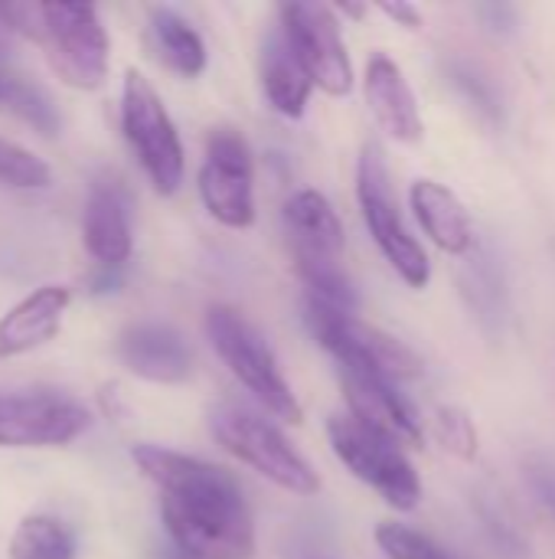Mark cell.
Instances as JSON below:
<instances>
[{"mask_svg":"<svg viewBox=\"0 0 555 559\" xmlns=\"http://www.w3.org/2000/svg\"><path fill=\"white\" fill-rule=\"evenodd\" d=\"M281 33L307 69L311 82L327 95L340 98L353 92V66L340 36V23L324 3H285Z\"/></svg>","mask_w":555,"mask_h":559,"instance_id":"30bf717a","label":"cell"},{"mask_svg":"<svg viewBox=\"0 0 555 559\" xmlns=\"http://www.w3.org/2000/svg\"><path fill=\"white\" fill-rule=\"evenodd\" d=\"M7 559H75V537L49 514H29L16 524Z\"/></svg>","mask_w":555,"mask_h":559,"instance_id":"44dd1931","label":"cell"},{"mask_svg":"<svg viewBox=\"0 0 555 559\" xmlns=\"http://www.w3.org/2000/svg\"><path fill=\"white\" fill-rule=\"evenodd\" d=\"M134 465L160 491L170 544L190 559H249L255 527L239 481L209 462L160 445H134Z\"/></svg>","mask_w":555,"mask_h":559,"instance_id":"6da1fadb","label":"cell"},{"mask_svg":"<svg viewBox=\"0 0 555 559\" xmlns=\"http://www.w3.org/2000/svg\"><path fill=\"white\" fill-rule=\"evenodd\" d=\"M121 131L154 190L160 197H173L183 183V144L164 108V98L137 69L124 72Z\"/></svg>","mask_w":555,"mask_h":559,"instance_id":"277c9868","label":"cell"},{"mask_svg":"<svg viewBox=\"0 0 555 559\" xmlns=\"http://www.w3.org/2000/svg\"><path fill=\"white\" fill-rule=\"evenodd\" d=\"M150 36H154L160 59L183 79H196L206 69V46H203L200 33L177 10L154 7L150 10Z\"/></svg>","mask_w":555,"mask_h":559,"instance_id":"ffe728a7","label":"cell"},{"mask_svg":"<svg viewBox=\"0 0 555 559\" xmlns=\"http://www.w3.org/2000/svg\"><path fill=\"white\" fill-rule=\"evenodd\" d=\"M379 10L389 16V20H396L399 26H406V29H419L422 26V13L412 7V3H406V0H396V3H379Z\"/></svg>","mask_w":555,"mask_h":559,"instance_id":"484cf974","label":"cell"},{"mask_svg":"<svg viewBox=\"0 0 555 559\" xmlns=\"http://www.w3.org/2000/svg\"><path fill=\"white\" fill-rule=\"evenodd\" d=\"M533 485L540 491V498L546 501V508L555 514V472L553 468H536L533 472Z\"/></svg>","mask_w":555,"mask_h":559,"instance_id":"4316f807","label":"cell"},{"mask_svg":"<svg viewBox=\"0 0 555 559\" xmlns=\"http://www.w3.org/2000/svg\"><path fill=\"white\" fill-rule=\"evenodd\" d=\"M363 85H366V102H370V111L376 115L379 128L402 141V144H415L422 141V115H419V105H415V95L402 75V69L376 52L370 62H366V75H363Z\"/></svg>","mask_w":555,"mask_h":559,"instance_id":"9a60e30c","label":"cell"},{"mask_svg":"<svg viewBox=\"0 0 555 559\" xmlns=\"http://www.w3.org/2000/svg\"><path fill=\"white\" fill-rule=\"evenodd\" d=\"M409 203L412 213L419 219V226L425 229V236L448 255H464L474 246V226L468 210L461 206V200L438 180H415L409 190Z\"/></svg>","mask_w":555,"mask_h":559,"instance_id":"ac0fdd59","label":"cell"},{"mask_svg":"<svg viewBox=\"0 0 555 559\" xmlns=\"http://www.w3.org/2000/svg\"><path fill=\"white\" fill-rule=\"evenodd\" d=\"M262 85L278 115H285V118L304 115L314 82L281 29L272 33L262 46Z\"/></svg>","mask_w":555,"mask_h":559,"instance_id":"d6986e66","label":"cell"},{"mask_svg":"<svg viewBox=\"0 0 555 559\" xmlns=\"http://www.w3.org/2000/svg\"><path fill=\"white\" fill-rule=\"evenodd\" d=\"M3 111L16 115L20 121H26L29 128H36L39 134L46 138H56L59 134V111H56V102L33 82L26 79L23 72L16 75V82L10 85L7 98H3Z\"/></svg>","mask_w":555,"mask_h":559,"instance_id":"7402d4cb","label":"cell"},{"mask_svg":"<svg viewBox=\"0 0 555 559\" xmlns=\"http://www.w3.org/2000/svg\"><path fill=\"white\" fill-rule=\"evenodd\" d=\"M285 226L294 262H340L343 226L330 200L317 190H298L285 203Z\"/></svg>","mask_w":555,"mask_h":559,"instance_id":"2e32d148","label":"cell"},{"mask_svg":"<svg viewBox=\"0 0 555 559\" xmlns=\"http://www.w3.org/2000/svg\"><path fill=\"white\" fill-rule=\"evenodd\" d=\"M327 436H330L334 455L360 481H366L373 491H379V498L389 508L412 511L419 504V498H422L419 475H415L412 462L402 455V449L393 439L366 429L353 416H330Z\"/></svg>","mask_w":555,"mask_h":559,"instance_id":"ba28073f","label":"cell"},{"mask_svg":"<svg viewBox=\"0 0 555 559\" xmlns=\"http://www.w3.org/2000/svg\"><path fill=\"white\" fill-rule=\"evenodd\" d=\"M435 436H438V442H442L451 455H458V459H464V462H471V459L478 455V429H474V423L468 419L464 409L442 406V409L435 413Z\"/></svg>","mask_w":555,"mask_h":559,"instance_id":"d4e9b609","label":"cell"},{"mask_svg":"<svg viewBox=\"0 0 555 559\" xmlns=\"http://www.w3.org/2000/svg\"><path fill=\"white\" fill-rule=\"evenodd\" d=\"M206 334L222 357V364L232 370V377L278 419L298 426L304 423V409L294 400L285 373L278 370V360L272 347L262 341V334L236 311L226 305H213L206 311Z\"/></svg>","mask_w":555,"mask_h":559,"instance_id":"3957f363","label":"cell"},{"mask_svg":"<svg viewBox=\"0 0 555 559\" xmlns=\"http://www.w3.org/2000/svg\"><path fill=\"white\" fill-rule=\"evenodd\" d=\"M3 26L39 43L72 88L92 92L108 79V33L88 3H7Z\"/></svg>","mask_w":555,"mask_h":559,"instance_id":"7a4b0ae2","label":"cell"},{"mask_svg":"<svg viewBox=\"0 0 555 559\" xmlns=\"http://www.w3.org/2000/svg\"><path fill=\"white\" fill-rule=\"evenodd\" d=\"M209 426H213L216 442L229 455H236L239 462L255 468L262 478H268L281 491L307 498L321 488L314 468L288 445V439L268 419H262L242 406H222L209 416Z\"/></svg>","mask_w":555,"mask_h":559,"instance_id":"8992f818","label":"cell"},{"mask_svg":"<svg viewBox=\"0 0 555 559\" xmlns=\"http://www.w3.org/2000/svg\"><path fill=\"white\" fill-rule=\"evenodd\" d=\"M340 386L350 406V416L363 423L366 429L393 439L396 445H419L422 426L415 409L406 403V396L396 390L393 380L363 370V367H340Z\"/></svg>","mask_w":555,"mask_h":559,"instance_id":"4fadbf2b","label":"cell"},{"mask_svg":"<svg viewBox=\"0 0 555 559\" xmlns=\"http://www.w3.org/2000/svg\"><path fill=\"white\" fill-rule=\"evenodd\" d=\"M200 200L209 216L229 229H249L255 223L252 190V151L232 128H216L206 141V160L200 167Z\"/></svg>","mask_w":555,"mask_h":559,"instance_id":"9c48e42d","label":"cell"},{"mask_svg":"<svg viewBox=\"0 0 555 559\" xmlns=\"http://www.w3.org/2000/svg\"><path fill=\"white\" fill-rule=\"evenodd\" d=\"M72 295L62 285H43L29 292L20 305H13L0 318V357H20L43 344H49L69 308Z\"/></svg>","mask_w":555,"mask_h":559,"instance_id":"e0dca14e","label":"cell"},{"mask_svg":"<svg viewBox=\"0 0 555 559\" xmlns=\"http://www.w3.org/2000/svg\"><path fill=\"white\" fill-rule=\"evenodd\" d=\"M88 426V409L62 393H0V449L69 445Z\"/></svg>","mask_w":555,"mask_h":559,"instance_id":"8fae6325","label":"cell"},{"mask_svg":"<svg viewBox=\"0 0 555 559\" xmlns=\"http://www.w3.org/2000/svg\"><path fill=\"white\" fill-rule=\"evenodd\" d=\"M357 197H360L363 223H366L373 242L379 246V252L386 255V262L396 269V275L409 288H425L432 278L429 255L399 216V206H396L393 187H389V174H386V164H383V154L376 144H366L360 154Z\"/></svg>","mask_w":555,"mask_h":559,"instance_id":"52a82bcc","label":"cell"},{"mask_svg":"<svg viewBox=\"0 0 555 559\" xmlns=\"http://www.w3.org/2000/svg\"><path fill=\"white\" fill-rule=\"evenodd\" d=\"M121 364L147 383H183L190 377V347L167 324H131L118 337Z\"/></svg>","mask_w":555,"mask_h":559,"instance_id":"5bb4252c","label":"cell"},{"mask_svg":"<svg viewBox=\"0 0 555 559\" xmlns=\"http://www.w3.org/2000/svg\"><path fill=\"white\" fill-rule=\"evenodd\" d=\"M0 183L20 190H43L52 183V170L43 157H36L23 144L0 138Z\"/></svg>","mask_w":555,"mask_h":559,"instance_id":"603a6c76","label":"cell"},{"mask_svg":"<svg viewBox=\"0 0 555 559\" xmlns=\"http://www.w3.org/2000/svg\"><path fill=\"white\" fill-rule=\"evenodd\" d=\"M82 242L85 252L98 262L105 272L124 269L134 249V233H131V197L124 180L101 174L92 180L85 210H82Z\"/></svg>","mask_w":555,"mask_h":559,"instance_id":"7c38bea8","label":"cell"},{"mask_svg":"<svg viewBox=\"0 0 555 559\" xmlns=\"http://www.w3.org/2000/svg\"><path fill=\"white\" fill-rule=\"evenodd\" d=\"M340 10H343L347 16H357V20L363 16V7H353V3H340Z\"/></svg>","mask_w":555,"mask_h":559,"instance_id":"83f0119b","label":"cell"},{"mask_svg":"<svg viewBox=\"0 0 555 559\" xmlns=\"http://www.w3.org/2000/svg\"><path fill=\"white\" fill-rule=\"evenodd\" d=\"M376 544L389 559H451L438 544H432L429 537L402 524H379Z\"/></svg>","mask_w":555,"mask_h":559,"instance_id":"cb8c5ba5","label":"cell"},{"mask_svg":"<svg viewBox=\"0 0 555 559\" xmlns=\"http://www.w3.org/2000/svg\"><path fill=\"white\" fill-rule=\"evenodd\" d=\"M304 321L311 334L340 360V367H363L386 380H412L422 373V360L399 337L357 321L350 311H340L314 295L304 301Z\"/></svg>","mask_w":555,"mask_h":559,"instance_id":"5b68a950","label":"cell"}]
</instances>
